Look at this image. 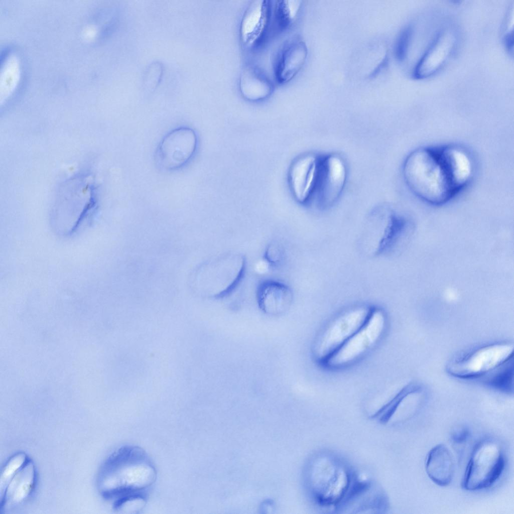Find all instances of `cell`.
<instances>
[{"label": "cell", "mask_w": 514, "mask_h": 514, "mask_svg": "<svg viewBox=\"0 0 514 514\" xmlns=\"http://www.w3.org/2000/svg\"><path fill=\"white\" fill-rule=\"evenodd\" d=\"M320 158L306 155L297 160L291 167L290 181L296 199L305 202L314 192L319 170Z\"/></svg>", "instance_id": "8fae6325"}, {"label": "cell", "mask_w": 514, "mask_h": 514, "mask_svg": "<svg viewBox=\"0 0 514 514\" xmlns=\"http://www.w3.org/2000/svg\"><path fill=\"white\" fill-rule=\"evenodd\" d=\"M157 472L146 452L138 446L126 445L112 453L103 466L98 480L106 498L141 493L155 481Z\"/></svg>", "instance_id": "7a4b0ae2"}, {"label": "cell", "mask_w": 514, "mask_h": 514, "mask_svg": "<svg viewBox=\"0 0 514 514\" xmlns=\"http://www.w3.org/2000/svg\"><path fill=\"white\" fill-rule=\"evenodd\" d=\"M473 174L469 154L454 145L418 148L407 156L403 167L410 190L433 205L453 199L469 185Z\"/></svg>", "instance_id": "6da1fadb"}, {"label": "cell", "mask_w": 514, "mask_h": 514, "mask_svg": "<svg viewBox=\"0 0 514 514\" xmlns=\"http://www.w3.org/2000/svg\"><path fill=\"white\" fill-rule=\"evenodd\" d=\"M426 471L436 484L445 486L451 481L454 472L452 453L443 444L437 445L429 452L426 461Z\"/></svg>", "instance_id": "2e32d148"}, {"label": "cell", "mask_w": 514, "mask_h": 514, "mask_svg": "<svg viewBox=\"0 0 514 514\" xmlns=\"http://www.w3.org/2000/svg\"><path fill=\"white\" fill-rule=\"evenodd\" d=\"M29 460L25 453L20 452L12 456L5 464L0 476L1 497L10 481Z\"/></svg>", "instance_id": "ffe728a7"}, {"label": "cell", "mask_w": 514, "mask_h": 514, "mask_svg": "<svg viewBox=\"0 0 514 514\" xmlns=\"http://www.w3.org/2000/svg\"><path fill=\"white\" fill-rule=\"evenodd\" d=\"M487 374L489 376L486 379V382L490 387L504 392L509 393L512 391L513 376L512 359Z\"/></svg>", "instance_id": "ac0fdd59"}, {"label": "cell", "mask_w": 514, "mask_h": 514, "mask_svg": "<svg viewBox=\"0 0 514 514\" xmlns=\"http://www.w3.org/2000/svg\"><path fill=\"white\" fill-rule=\"evenodd\" d=\"M257 300L261 309L269 314L285 311L291 304L293 294L286 284L273 280H265L257 289Z\"/></svg>", "instance_id": "9a60e30c"}, {"label": "cell", "mask_w": 514, "mask_h": 514, "mask_svg": "<svg viewBox=\"0 0 514 514\" xmlns=\"http://www.w3.org/2000/svg\"><path fill=\"white\" fill-rule=\"evenodd\" d=\"M346 177V168L339 156L329 155L322 157L314 192L317 191L323 200H332L342 191Z\"/></svg>", "instance_id": "30bf717a"}, {"label": "cell", "mask_w": 514, "mask_h": 514, "mask_svg": "<svg viewBox=\"0 0 514 514\" xmlns=\"http://www.w3.org/2000/svg\"><path fill=\"white\" fill-rule=\"evenodd\" d=\"M469 429L464 426L456 428L451 434L452 441L456 444H462L467 440L469 437Z\"/></svg>", "instance_id": "cb8c5ba5"}, {"label": "cell", "mask_w": 514, "mask_h": 514, "mask_svg": "<svg viewBox=\"0 0 514 514\" xmlns=\"http://www.w3.org/2000/svg\"><path fill=\"white\" fill-rule=\"evenodd\" d=\"M456 41L455 35L451 30L441 32L417 64L415 76L425 78L438 70L452 53Z\"/></svg>", "instance_id": "7c38bea8"}, {"label": "cell", "mask_w": 514, "mask_h": 514, "mask_svg": "<svg viewBox=\"0 0 514 514\" xmlns=\"http://www.w3.org/2000/svg\"><path fill=\"white\" fill-rule=\"evenodd\" d=\"M513 345L497 343L479 347L447 365L451 375L461 379L485 376L512 359Z\"/></svg>", "instance_id": "8992f818"}, {"label": "cell", "mask_w": 514, "mask_h": 514, "mask_svg": "<svg viewBox=\"0 0 514 514\" xmlns=\"http://www.w3.org/2000/svg\"><path fill=\"white\" fill-rule=\"evenodd\" d=\"M307 53L304 42L293 40L287 43L279 52L275 64L277 82L284 84L293 79L304 65Z\"/></svg>", "instance_id": "4fadbf2b"}, {"label": "cell", "mask_w": 514, "mask_h": 514, "mask_svg": "<svg viewBox=\"0 0 514 514\" xmlns=\"http://www.w3.org/2000/svg\"><path fill=\"white\" fill-rule=\"evenodd\" d=\"M410 31L406 29L402 33L396 47V55L399 60L404 59L407 51Z\"/></svg>", "instance_id": "603a6c76"}, {"label": "cell", "mask_w": 514, "mask_h": 514, "mask_svg": "<svg viewBox=\"0 0 514 514\" xmlns=\"http://www.w3.org/2000/svg\"><path fill=\"white\" fill-rule=\"evenodd\" d=\"M36 482V471L29 460L7 485L1 497V511L13 508L24 502L32 493Z\"/></svg>", "instance_id": "5bb4252c"}, {"label": "cell", "mask_w": 514, "mask_h": 514, "mask_svg": "<svg viewBox=\"0 0 514 514\" xmlns=\"http://www.w3.org/2000/svg\"><path fill=\"white\" fill-rule=\"evenodd\" d=\"M271 81L259 68L247 66L243 70L239 80V89L242 96L251 101L264 100L273 91Z\"/></svg>", "instance_id": "e0dca14e"}, {"label": "cell", "mask_w": 514, "mask_h": 514, "mask_svg": "<svg viewBox=\"0 0 514 514\" xmlns=\"http://www.w3.org/2000/svg\"><path fill=\"white\" fill-rule=\"evenodd\" d=\"M505 457L500 445L490 438L482 440L474 447L465 472L462 486L469 491L490 487L501 475Z\"/></svg>", "instance_id": "277c9868"}, {"label": "cell", "mask_w": 514, "mask_h": 514, "mask_svg": "<svg viewBox=\"0 0 514 514\" xmlns=\"http://www.w3.org/2000/svg\"><path fill=\"white\" fill-rule=\"evenodd\" d=\"M371 310L357 307L342 314L330 323L318 339L315 355L320 363L337 350L365 322Z\"/></svg>", "instance_id": "52a82bcc"}, {"label": "cell", "mask_w": 514, "mask_h": 514, "mask_svg": "<svg viewBox=\"0 0 514 514\" xmlns=\"http://www.w3.org/2000/svg\"><path fill=\"white\" fill-rule=\"evenodd\" d=\"M355 476L336 456L322 453L316 456L308 470L307 483L314 500L322 505L340 503L349 490Z\"/></svg>", "instance_id": "3957f363"}, {"label": "cell", "mask_w": 514, "mask_h": 514, "mask_svg": "<svg viewBox=\"0 0 514 514\" xmlns=\"http://www.w3.org/2000/svg\"><path fill=\"white\" fill-rule=\"evenodd\" d=\"M300 4L296 1H280L275 6V16L277 24L281 30L290 28L296 19Z\"/></svg>", "instance_id": "d6986e66"}, {"label": "cell", "mask_w": 514, "mask_h": 514, "mask_svg": "<svg viewBox=\"0 0 514 514\" xmlns=\"http://www.w3.org/2000/svg\"><path fill=\"white\" fill-rule=\"evenodd\" d=\"M386 318L380 310L371 311L363 325L321 363L328 368L346 366L369 351L382 337Z\"/></svg>", "instance_id": "5b68a950"}, {"label": "cell", "mask_w": 514, "mask_h": 514, "mask_svg": "<svg viewBox=\"0 0 514 514\" xmlns=\"http://www.w3.org/2000/svg\"><path fill=\"white\" fill-rule=\"evenodd\" d=\"M197 145V136L194 130L186 126L175 128L160 143L156 153L157 162L164 170H179L192 160Z\"/></svg>", "instance_id": "ba28073f"}, {"label": "cell", "mask_w": 514, "mask_h": 514, "mask_svg": "<svg viewBox=\"0 0 514 514\" xmlns=\"http://www.w3.org/2000/svg\"><path fill=\"white\" fill-rule=\"evenodd\" d=\"M284 250L277 243L270 244L266 248L265 258L269 264L273 266L280 265L284 259Z\"/></svg>", "instance_id": "44dd1931"}, {"label": "cell", "mask_w": 514, "mask_h": 514, "mask_svg": "<svg viewBox=\"0 0 514 514\" xmlns=\"http://www.w3.org/2000/svg\"><path fill=\"white\" fill-rule=\"evenodd\" d=\"M271 1H251L242 15L239 28L241 43L248 49L258 47L262 42L271 17Z\"/></svg>", "instance_id": "9c48e42d"}, {"label": "cell", "mask_w": 514, "mask_h": 514, "mask_svg": "<svg viewBox=\"0 0 514 514\" xmlns=\"http://www.w3.org/2000/svg\"><path fill=\"white\" fill-rule=\"evenodd\" d=\"M162 67L159 63H154L150 65L146 72L145 76L146 85L150 89L156 87L162 74Z\"/></svg>", "instance_id": "7402d4cb"}]
</instances>
